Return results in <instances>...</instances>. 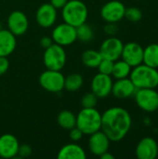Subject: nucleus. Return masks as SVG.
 <instances>
[{
    "instance_id": "nucleus-20",
    "label": "nucleus",
    "mask_w": 158,
    "mask_h": 159,
    "mask_svg": "<svg viewBox=\"0 0 158 159\" xmlns=\"http://www.w3.org/2000/svg\"><path fill=\"white\" fill-rule=\"evenodd\" d=\"M58 159H86L85 150L78 144L68 143L63 145L58 152Z\"/></svg>"
},
{
    "instance_id": "nucleus-19",
    "label": "nucleus",
    "mask_w": 158,
    "mask_h": 159,
    "mask_svg": "<svg viewBox=\"0 0 158 159\" xmlns=\"http://www.w3.org/2000/svg\"><path fill=\"white\" fill-rule=\"evenodd\" d=\"M16 46V36L8 29H0V57H8L11 55Z\"/></svg>"
},
{
    "instance_id": "nucleus-1",
    "label": "nucleus",
    "mask_w": 158,
    "mask_h": 159,
    "mask_svg": "<svg viewBox=\"0 0 158 159\" xmlns=\"http://www.w3.org/2000/svg\"><path fill=\"white\" fill-rule=\"evenodd\" d=\"M132 119L129 113L119 106H114L102 114V129L111 142L123 140L129 132Z\"/></svg>"
},
{
    "instance_id": "nucleus-23",
    "label": "nucleus",
    "mask_w": 158,
    "mask_h": 159,
    "mask_svg": "<svg viewBox=\"0 0 158 159\" xmlns=\"http://www.w3.org/2000/svg\"><path fill=\"white\" fill-rule=\"evenodd\" d=\"M102 60V56L100 51L94 49H88L82 53L81 61L83 64L88 68H97Z\"/></svg>"
},
{
    "instance_id": "nucleus-36",
    "label": "nucleus",
    "mask_w": 158,
    "mask_h": 159,
    "mask_svg": "<svg viewBox=\"0 0 158 159\" xmlns=\"http://www.w3.org/2000/svg\"><path fill=\"white\" fill-rule=\"evenodd\" d=\"M100 157H101L102 159H115V157H114L112 154H110L108 151H107V152H105L104 154H102Z\"/></svg>"
},
{
    "instance_id": "nucleus-9",
    "label": "nucleus",
    "mask_w": 158,
    "mask_h": 159,
    "mask_svg": "<svg viewBox=\"0 0 158 159\" xmlns=\"http://www.w3.org/2000/svg\"><path fill=\"white\" fill-rule=\"evenodd\" d=\"M126 7L118 0H112L105 3L101 9V16L108 23H116L125 18Z\"/></svg>"
},
{
    "instance_id": "nucleus-3",
    "label": "nucleus",
    "mask_w": 158,
    "mask_h": 159,
    "mask_svg": "<svg viewBox=\"0 0 158 159\" xmlns=\"http://www.w3.org/2000/svg\"><path fill=\"white\" fill-rule=\"evenodd\" d=\"M76 127L84 135H90L102 129V114L95 108H82L76 115Z\"/></svg>"
},
{
    "instance_id": "nucleus-11",
    "label": "nucleus",
    "mask_w": 158,
    "mask_h": 159,
    "mask_svg": "<svg viewBox=\"0 0 158 159\" xmlns=\"http://www.w3.org/2000/svg\"><path fill=\"white\" fill-rule=\"evenodd\" d=\"M113 79L109 75L97 74L91 80V91L100 99L106 98L112 93L113 88Z\"/></svg>"
},
{
    "instance_id": "nucleus-35",
    "label": "nucleus",
    "mask_w": 158,
    "mask_h": 159,
    "mask_svg": "<svg viewBox=\"0 0 158 159\" xmlns=\"http://www.w3.org/2000/svg\"><path fill=\"white\" fill-rule=\"evenodd\" d=\"M115 31H116V28L115 27V23H108V25L105 27V32L107 34H113L115 33Z\"/></svg>"
},
{
    "instance_id": "nucleus-5",
    "label": "nucleus",
    "mask_w": 158,
    "mask_h": 159,
    "mask_svg": "<svg viewBox=\"0 0 158 159\" xmlns=\"http://www.w3.org/2000/svg\"><path fill=\"white\" fill-rule=\"evenodd\" d=\"M67 56L62 46L53 43L45 49L43 61L47 69L61 71L66 63Z\"/></svg>"
},
{
    "instance_id": "nucleus-2",
    "label": "nucleus",
    "mask_w": 158,
    "mask_h": 159,
    "mask_svg": "<svg viewBox=\"0 0 158 159\" xmlns=\"http://www.w3.org/2000/svg\"><path fill=\"white\" fill-rule=\"evenodd\" d=\"M129 78L136 89H156L158 87V70L142 63L131 69Z\"/></svg>"
},
{
    "instance_id": "nucleus-32",
    "label": "nucleus",
    "mask_w": 158,
    "mask_h": 159,
    "mask_svg": "<svg viewBox=\"0 0 158 159\" xmlns=\"http://www.w3.org/2000/svg\"><path fill=\"white\" fill-rule=\"evenodd\" d=\"M9 68V61L7 57H0V76L7 72Z\"/></svg>"
},
{
    "instance_id": "nucleus-22",
    "label": "nucleus",
    "mask_w": 158,
    "mask_h": 159,
    "mask_svg": "<svg viewBox=\"0 0 158 159\" xmlns=\"http://www.w3.org/2000/svg\"><path fill=\"white\" fill-rule=\"evenodd\" d=\"M142 63L154 68H158V44H150L143 48Z\"/></svg>"
},
{
    "instance_id": "nucleus-6",
    "label": "nucleus",
    "mask_w": 158,
    "mask_h": 159,
    "mask_svg": "<svg viewBox=\"0 0 158 159\" xmlns=\"http://www.w3.org/2000/svg\"><path fill=\"white\" fill-rule=\"evenodd\" d=\"M140 109L147 113L156 112L158 108V92L156 89H138L134 94Z\"/></svg>"
},
{
    "instance_id": "nucleus-33",
    "label": "nucleus",
    "mask_w": 158,
    "mask_h": 159,
    "mask_svg": "<svg viewBox=\"0 0 158 159\" xmlns=\"http://www.w3.org/2000/svg\"><path fill=\"white\" fill-rule=\"evenodd\" d=\"M53 40L51 37L49 36H43L41 39H40V46L43 48H47L48 47H50L52 44H53Z\"/></svg>"
},
{
    "instance_id": "nucleus-14",
    "label": "nucleus",
    "mask_w": 158,
    "mask_h": 159,
    "mask_svg": "<svg viewBox=\"0 0 158 159\" xmlns=\"http://www.w3.org/2000/svg\"><path fill=\"white\" fill-rule=\"evenodd\" d=\"M35 20L40 27L50 28L56 22L57 9L50 3H44L37 8Z\"/></svg>"
},
{
    "instance_id": "nucleus-21",
    "label": "nucleus",
    "mask_w": 158,
    "mask_h": 159,
    "mask_svg": "<svg viewBox=\"0 0 158 159\" xmlns=\"http://www.w3.org/2000/svg\"><path fill=\"white\" fill-rule=\"evenodd\" d=\"M57 123L61 129L70 130L76 126V116L72 111L63 110L59 113L57 116Z\"/></svg>"
},
{
    "instance_id": "nucleus-34",
    "label": "nucleus",
    "mask_w": 158,
    "mask_h": 159,
    "mask_svg": "<svg viewBox=\"0 0 158 159\" xmlns=\"http://www.w3.org/2000/svg\"><path fill=\"white\" fill-rule=\"evenodd\" d=\"M68 2V0H50L49 3L56 8V9H61L66 3Z\"/></svg>"
},
{
    "instance_id": "nucleus-16",
    "label": "nucleus",
    "mask_w": 158,
    "mask_h": 159,
    "mask_svg": "<svg viewBox=\"0 0 158 159\" xmlns=\"http://www.w3.org/2000/svg\"><path fill=\"white\" fill-rule=\"evenodd\" d=\"M110 143L111 141L105 135V133L102 130H99L89 135L88 148L91 154L97 157H101L102 154L109 150Z\"/></svg>"
},
{
    "instance_id": "nucleus-38",
    "label": "nucleus",
    "mask_w": 158,
    "mask_h": 159,
    "mask_svg": "<svg viewBox=\"0 0 158 159\" xmlns=\"http://www.w3.org/2000/svg\"><path fill=\"white\" fill-rule=\"evenodd\" d=\"M157 24H158V20H157Z\"/></svg>"
},
{
    "instance_id": "nucleus-25",
    "label": "nucleus",
    "mask_w": 158,
    "mask_h": 159,
    "mask_svg": "<svg viewBox=\"0 0 158 159\" xmlns=\"http://www.w3.org/2000/svg\"><path fill=\"white\" fill-rule=\"evenodd\" d=\"M84 79L80 74H71L64 77V89L70 92L77 91L83 86Z\"/></svg>"
},
{
    "instance_id": "nucleus-27",
    "label": "nucleus",
    "mask_w": 158,
    "mask_h": 159,
    "mask_svg": "<svg viewBox=\"0 0 158 159\" xmlns=\"http://www.w3.org/2000/svg\"><path fill=\"white\" fill-rule=\"evenodd\" d=\"M125 18L132 22H137L142 20V12L140 8L135 7H126L125 11Z\"/></svg>"
},
{
    "instance_id": "nucleus-29",
    "label": "nucleus",
    "mask_w": 158,
    "mask_h": 159,
    "mask_svg": "<svg viewBox=\"0 0 158 159\" xmlns=\"http://www.w3.org/2000/svg\"><path fill=\"white\" fill-rule=\"evenodd\" d=\"M114 62L115 61H113L111 60L102 58V60L101 61L100 64L97 67L98 70H99V73L111 75H112V71H113V67H114Z\"/></svg>"
},
{
    "instance_id": "nucleus-28",
    "label": "nucleus",
    "mask_w": 158,
    "mask_h": 159,
    "mask_svg": "<svg viewBox=\"0 0 158 159\" xmlns=\"http://www.w3.org/2000/svg\"><path fill=\"white\" fill-rule=\"evenodd\" d=\"M98 97L91 91L86 93L81 99L82 108H95L98 103Z\"/></svg>"
},
{
    "instance_id": "nucleus-4",
    "label": "nucleus",
    "mask_w": 158,
    "mask_h": 159,
    "mask_svg": "<svg viewBox=\"0 0 158 159\" xmlns=\"http://www.w3.org/2000/svg\"><path fill=\"white\" fill-rule=\"evenodd\" d=\"M61 9L64 22L74 27H77L87 21L88 10L86 4L81 0H68Z\"/></svg>"
},
{
    "instance_id": "nucleus-8",
    "label": "nucleus",
    "mask_w": 158,
    "mask_h": 159,
    "mask_svg": "<svg viewBox=\"0 0 158 159\" xmlns=\"http://www.w3.org/2000/svg\"><path fill=\"white\" fill-rule=\"evenodd\" d=\"M51 38L55 44L62 47L70 46L77 40L75 27L66 22L60 23L54 27L51 34Z\"/></svg>"
},
{
    "instance_id": "nucleus-15",
    "label": "nucleus",
    "mask_w": 158,
    "mask_h": 159,
    "mask_svg": "<svg viewBox=\"0 0 158 159\" xmlns=\"http://www.w3.org/2000/svg\"><path fill=\"white\" fill-rule=\"evenodd\" d=\"M136 157L139 159H156L158 157V144L152 137L142 138L135 149Z\"/></svg>"
},
{
    "instance_id": "nucleus-13",
    "label": "nucleus",
    "mask_w": 158,
    "mask_h": 159,
    "mask_svg": "<svg viewBox=\"0 0 158 159\" xmlns=\"http://www.w3.org/2000/svg\"><path fill=\"white\" fill-rule=\"evenodd\" d=\"M121 58L132 68L142 63L143 48L136 42H129L123 47Z\"/></svg>"
},
{
    "instance_id": "nucleus-10",
    "label": "nucleus",
    "mask_w": 158,
    "mask_h": 159,
    "mask_svg": "<svg viewBox=\"0 0 158 159\" xmlns=\"http://www.w3.org/2000/svg\"><path fill=\"white\" fill-rule=\"evenodd\" d=\"M123 47L124 44L119 38L111 36L102 43L100 53L102 54V58L115 61L121 58Z\"/></svg>"
},
{
    "instance_id": "nucleus-37",
    "label": "nucleus",
    "mask_w": 158,
    "mask_h": 159,
    "mask_svg": "<svg viewBox=\"0 0 158 159\" xmlns=\"http://www.w3.org/2000/svg\"><path fill=\"white\" fill-rule=\"evenodd\" d=\"M156 111H157V112H158V108H157V110H156Z\"/></svg>"
},
{
    "instance_id": "nucleus-18",
    "label": "nucleus",
    "mask_w": 158,
    "mask_h": 159,
    "mask_svg": "<svg viewBox=\"0 0 158 159\" xmlns=\"http://www.w3.org/2000/svg\"><path fill=\"white\" fill-rule=\"evenodd\" d=\"M137 89L130 80L129 77L116 79L115 82L113 83L112 94L117 99H128L133 96L136 92Z\"/></svg>"
},
{
    "instance_id": "nucleus-30",
    "label": "nucleus",
    "mask_w": 158,
    "mask_h": 159,
    "mask_svg": "<svg viewBox=\"0 0 158 159\" xmlns=\"http://www.w3.org/2000/svg\"><path fill=\"white\" fill-rule=\"evenodd\" d=\"M70 132H69V136H70V139L73 141V142H74V143H76V142H78V141H80L81 139H82V137H83V132L75 126L74 128H73L72 129H70L69 130Z\"/></svg>"
},
{
    "instance_id": "nucleus-26",
    "label": "nucleus",
    "mask_w": 158,
    "mask_h": 159,
    "mask_svg": "<svg viewBox=\"0 0 158 159\" xmlns=\"http://www.w3.org/2000/svg\"><path fill=\"white\" fill-rule=\"evenodd\" d=\"M75 30H76L77 40H80L82 42H88L93 37V30L86 22L75 27Z\"/></svg>"
},
{
    "instance_id": "nucleus-24",
    "label": "nucleus",
    "mask_w": 158,
    "mask_h": 159,
    "mask_svg": "<svg viewBox=\"0 0 158 159\" xmlns=\"http://www.w3.org/2000/svg\"><path fill=\"white\" fill-rule=\"evenodd\" d=\"M132 67L127 63L125 61L117 60L114 62V67L112 71V76H114L115 79H122L126 77H129L130 72Z\"/></svg>"
},
{
    "instance_id": "nucleus-17",
    "label": "nucleus",
    "mask_w": 158,
    "mask_h": 159,
    "mask_svg": "<svg viewBox=\"0 0 158 159\" xmlns=\"http://www.w3.org/2000/svg\"><path fill=\"white\" fill-rule=\"evenodd\" d=\"M20 143L18 139L9 133L0 136V157L10 159L18 157Z\"/></svg>"
},
{
    "instance_id": "nucleus-7",
    "label": "nucleus",
    "mask_w": 158,
    "mask_h": 159,
    "mask_svg": "<svg viewBox=\"0 0 158 159\" xmlns=\"http://www.w3.org/2000/svg\"><path fill=\"white\" fill-rule=\"evenodd\" d=\"M64 77L61 71L47 69L40 75L39 84L48 92H61L64 89Z\"/></svg>"
},
{
    "instance_id": "nucleus-31",
    "label": "nucleus",
    "mask_w": 158,
    "mask_h": 159,
    "mask_svg": "<svg viewBox=\"0 0 158 159\" xmlns=\"http://www.w3.org/2000/svg\"><path fill=\"white\" fill-rule=\"evenodd\" d=\"M32 155V148L27 145V144H24V145H20L19 147V151H18V156L20 157H28Z\"/></svg>"
},
{
    "instance_id": "nucleus-12",
    "label": "nucleus",
    "mask_w": 158,
    "mask_h": 159,
    "mask_svg": "<svg viewBox=\"0 0 158 159\" xmlns=\"http://www.w3.org/2000/svg\"><path fill=\"white\" fill-rule=\"evenodd\" d=\"M29 27L27 16L20 10L12 11L7 18V29L15 35L20 36L24 34Z\"/></svg>"
}]
</instances>
